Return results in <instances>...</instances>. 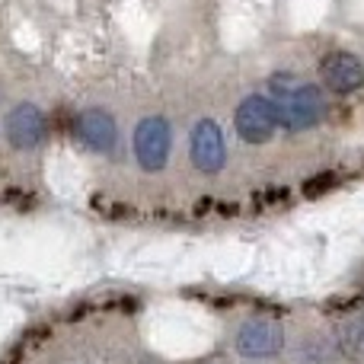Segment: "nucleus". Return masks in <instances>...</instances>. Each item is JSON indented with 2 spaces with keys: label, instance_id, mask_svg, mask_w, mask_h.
Segmentation results:
<instances>
[{
  "label": "nucleus",
  "instance_id": "obj_1",
  "mask_svg": "<svg viewBox=\"0 0 364 364\" xmlns=\"http://www.w3.org/2000/svg\"><path fill=\"white\" fill-rule=\"evenodd\" d=\"M173 151V128L160 115H147L134 128V157H138L141 170L157 173L166 166Z\"/></svg>",
  "mask_w": 364,
  "mask_h": 364
},
{
  "label": "nucleus",
  "instance_id": "obj_2",
  "mask_svg": "<svg viewBox=\"0 0 364 364\" xmlns=\"http://www.w3.org/2000/svg\"><path fill=\"white\" fill-rule=\"evenodd\" d=\"M275 109H278V125L282 128H288V132H307V128H314L323 119L326 100H323L320 87L304 83V87L291 90L282 102H275Z\"/></svg>",
  "mask_w": 364,
  "mask_h": 364
},
{
  "label": "nucleus",
  "instance_id": "obj_3",
  "mask_svg": "<svg viewBox=\"0 0 364 364\" xmlns=\"http://www.w3.org/2000/svg\"><path fill=\"white\" fill-rule=\"evenodd\" d=\"M237 134L250 144H265L278 128V109L265 96H246L237 106Z\"/></svg>",
  "mask_w": 364,
  "mask_h": 364
},
{
  "label": "nucleus",
  "instance_id": "obj_4",
  "mask_svg": "<svg viewBox=\"0 0 364 364\" xmlns=\"http://www.w3.org/2000/svg\"><path fill=\"white\" fill-rule=\"evenodd\" d=\"M48 134V122L45 112L32 102H19L10 115H6V141H10L16 151H32L38 147Z\"/></svg>",
  "mask_w": 364,
  "mask_h": 364
},
{
  "label": "nucleus",
  "instance_id": "obj_5",
  "mask_svg": "<svg viewBox=\"0 0 364 364\" xmlns=\"http://www.w3.org/2000/svg\"><path fill=\"white\" fill-rule=\"evenodd\" d=\"M192 164L201 173H220L227 164V144L218 122L201 119L192 132Z\"/></svg>",
  "mask_w": 364,
  "mask_h": 364
},
{
  "label": "nucleus",
  "instance_id": "obj_6",
  "mask_svg": "<svg viewBox=\"0 0 364 364\" xmlns=\"http://www.w3.org/2000/svg\"><path fill=\"white\" fill-rule=\"evenodd\" d=\"M284 348V329L272 320H252L237 333V352L243 358H272Z\"/></svg>",
  "mask_w": 364,
  "mask_h": 364
},
{
  "label": "nucleus",
  "instance_id": "obj_7",
  "mask_svg": "<svg viewBox=\"0 0 364 364\" xmlns=\"http://www.w3.org/2000/svg\"><path fill=\"white\" fill-rule=\"evenodd\" d=\"M74 134L80 138L83 147L100 151V154H109L119 144V125H115V119L106 109H87V112H80L74 119Z\"/></svg>",
  "mask_w": 364,
  "mask_h": 364
},
{
  "label": "nucleus",
  "instance_id": "obj_8",
  "mask_svg": "<svg viewBox=\"0 0 364 364\" xmlns=\"http://www.w3.org/2000/svg\"><path fill=\"white\" fill-rule=\"evenodd\" d=\"M323 83L336 93H355L364 87V64L348 51H333V55L323 58L320 64Z\"/></svg>",
  "mask_w": 364,
  "mask_h": 364
},
{
  "label": "nucleus",
  "instance_id": "obj_9",
  "mask_svg": "<svg viewBox=\"0 0 364 364\" xmlns=\"http://www.w3.org/2000/svg\"><path fill=\"white\" fill-rule=\"evenodd\" d=\"M336 342H339V352L346 358L364 361V314L346 320L339 329H336Z\"/></svg>",
  "mask_w": 364,
  "mask_h": 364
}]
</instances>
